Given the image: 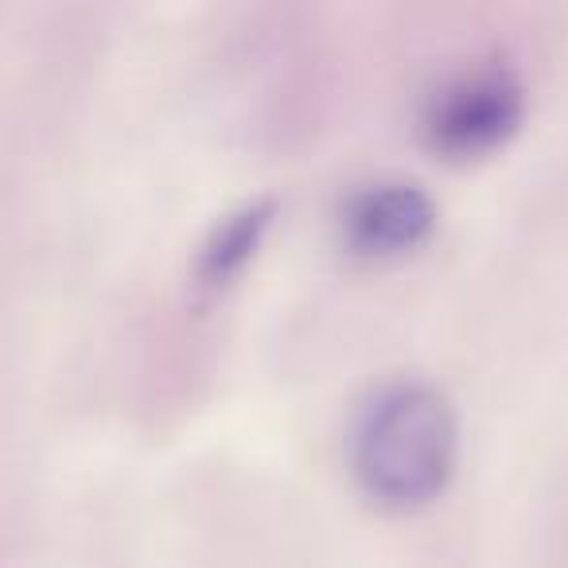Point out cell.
Returning a JSON list of instances; mask_svg holds the SVG:
<instances>
[{
	"label": "cell",
	"instance_id": "6da1fadb",
	"mask_svg": "<svg viewBox=\"0 0 568 568\" xmlns=\"http://www.w3.org/2000/svg\"><path fill=\"white\" fill-rule=\"evenodd\" d=\"M459 452L452 397L420 374H397L358 402L347 428V459L382 503L413 506L448 483Z\"/></svg>",
	"mask_w": 568,
	"mask_h": 568
},
{
	"label": "cell",
	"instance_id": "7a4b0ae2",
	"mask_svg": "<svg viewBox=\"0 0 568 568\" xmlns=\"http://www.w3.org/2000/svg\"><path fill=\"white\" fill-rule=\"evenodd\" d=\"M526 110V87L503 59L467 63L440 79L425 98V133L444 152H479L503 141Z\"/></svg>",
	"mask_w": 568,
	"mask_h": 568
},
{
	"label": "cell",
	"instance_id": "3957f363",
	"mask_svg": "<svg viewBox=\"0 0 568 568\" xmlns=\"http://www.w3.org/2000/svg\"><path fill=\"white\" fill-rule=\"evenodd\" d=\"M436 222V199L409 175H382L355 187L343 203V234L366 253H397L417 245Z\"/></svg>",
	"mask_w": 568,
	"mask_h": 568
},
{
	"label": "cell",
	"instance_id": "277c9868",
	"mask_svg": "<svg viewBox=\"0 0 568 568\" xmlns=\"http://www.w3.org/2000/svg\"><path fill=\"white\" fill-rule=\"evenodd\" d=\"M273 211H276V199L257 195L222 214L211 226V234L203 237V245H199L195 273L203 276V281H222V276L237 273V268L250 261V253L257 250L261 234H265L268 222H273Z\"/></svg>",
	"mask_w": 568,
	"mask_h": 568
}]
</instances>
